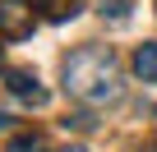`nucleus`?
Listing matches in <instances>:
<instances>
[{"label": "nucleus", "mask_w": 157, "mask_h": 152, "mask_svg": "<svg viewBox=\"0 0 157 152\" xmlns=\"http://www.w3.org/2000/svg\"><path fill=\"white\" fill-rule=\"evenodd\" d=\"M65 88L69 97L88 102V106H106L120 97V65L106 46H83L65 60Z\"/></svg>", "instance_id": "obj_1"}, {"label": "nucleus", "mask_w": 157, "mask_h": 152, "mask_svg": "<svg viewBox=\"0 0 157 152\" xmlns=\"http://www.w3.org/2000/svg\"><path fill=\"white\" fill-rule=\"evenodd\" d=\"M33 0H0V37H28L33 32Z\"/></svg>", "instance_id": "obj_2"}, {"label": "nucleus", "mask_w": 157, "mask_h": 152, "mask_svg": "<svg viewBox=\"0 0 157 152\" xmlns=\"http://www.w3.org/2000/svg\"><path fill=\"white\" fill-rule=\"evenodd\" d=\"M5 88L19 102H28V106H46V88H37V74L33 69H10L5 74Z\"/></svg>", "instance_id": "obj_3"}, {"label": "nucleus", "mask_w": 157, "mask_h": 152, "mask_svg": "<svg viewBox=\"0 0 157 152\" xmlns=\"http://www.w3.org/2000/svg\"><path fill=\"white\" fill-rule=\"evenodd\" d=\"M134 74L143 83H157V42H143L134 51Z\"/></svg>", "instance_id": "obj_4"}, {"label": "nucleus", "mask_w": 157, "mask_h": 152, "mask_svg": "<svg viewBox=\"0 0 157 152\" xmlns=\"http://www.w3.org/2000/svg\"><path fill=\"white\" fill-rule=\"evenodd\" d=\"M37 9H42V19L65 23V19H74L78 9H83V0H37Z\"/></svg>", "instance_id": "obj_5"}, {"label": "nucleus", "mask_w": 157, "mask_h": 152, "mask_svg": "<svg viewBox=\"0 0 157 152\" xmlns=\"http://www.w3.org/2000/svg\"><path fill=\"white\" fill-rule=\"evenodd\" d=\"M5 152H46V143H42V134H19Z\"/></svg>", "instance_id": "obj_6"}, {"label": "nucleus", "mask_w": 157, "mask_h": 152, "mask_svg": "<svg viewBox=\"0 0 157 152\" xmlns=\"http://www.w3.org/2000/svg\"><path fill=\"white\" fill-rule=\"evenodd\" d=\"M102 14H106L111 23H125V19H129V0H102Z\"/></svg>", "instance_id": "obj_7"}, {"label": "nucleus", "mask_w": 157, "mask_h": 152, "mask_svg": "<svg viewBox=\"0 0 157 152\" xmlns=\"http://www.w3.org/2000/svg\"><path fill=\"white\" fill-rule=\"evenodd\" d=\"M5 129H10V115H5V111H0V134H5Z\"/></svg>", "instance_id": "obj_8"}, {"label": "nucleus", "mask_w": 157, "mask_h": 152, "mask_svg": "<svg viewBox=\"0 0 157 152\" xmlns=\"http://www.w3.org/2000/svg\"><path fill=\"white\" fill-rule=\"evenodd\" d=\"M60 152H88V147H78V143H69V147H60Z\"/></svg>", "instance_id": "obj_9"}, {"label": "nucleus", "mask_w": 157, "mask_h": 152, "mask_svg": "<svg viewBox=\"0 0 157 152\" xmlns=\"http://www.w3.org/2000/svg\"><path fill=\"white\" fill-rule=\"evenodd\" d=\"M0 69H5V51H0Z\"/></svg>", "instance_id": "obj_10"}]
</instances>
